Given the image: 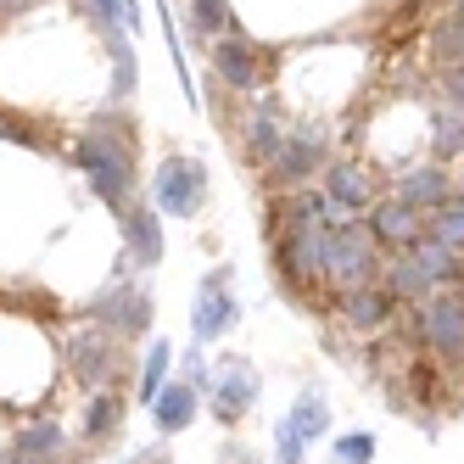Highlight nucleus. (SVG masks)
<instances>
[{"label": "nucleus", "instance_id": "4", "mask_svg": "<svg viewBox=\"0 0 464 464\" xmlns=\"http://www.w3.org/2000/svg\"><path fill=\"white\" fill-rule=\"evenodd\" d=\"M151 202L169 218H196L208 202V169L196 157H162V169L151 179Z\"/></svg>", "mask_w": 464, "mask_h": 464}, {"label": "nucleus", "instance_id": "33", "mask_svg": "<svg viewBox=\"0 0 464 464\" xmlns=\"http://www.w3.org/2000/svg\"><path fill=\"white\" fill-rule=\"evenodd\" d=\"M442 95H448L453 112H464V68H448V73H442Z\"/></svg>", "mask_w": 464, "mask_h": 464}, {"label": "nucleus", "instance_id": "36", "mask_svg": "<svg viewBox=\"0 0 464 464\" xmlns=\"http://www.w3.org/2000/svg\"><path fill=\"white\" fill-rule=\"evenodd\" d=\"M453 196H464V174H459V179H453Z\"/></svg>", "mask_w": 464, "mask_h": 464}, {"label": "nucleus", "instance_id": "11", "mask_svg": "<svg viewBox=\"0 0 464 464\" xmlns=\"http://www.w3.org/2000/svg\"><path fill=\"white\" fill-rule=\"evenodd\" d=\"M324 202L342 218H363L375 208V179L358 169V162H330L324 169Z\"/></svg>", "mask_w": 464, "mask_h": 464}, {"label": "nucleus", "instance_id": "34", "mask_svg": "<svg viewBox=\"0 0 464 464\" xmlns=\"http://www.w3.org/2000/svg\"><path fill=\"white\" fill-rule=\"evenodd\" d=\"M123 464H169V448H162V442H151V448H135V453H129Z\"/></svg>", "mask_w": 464, "mask_h": 464}, {"label": "nucleus", "instance_id": "7", "mask_svg": "<svg viewBox=\"0 0 464 464\" xmlns=\"http://www.w3.org/2000/svg\"><path fill=\"white\" fill-rule=\"evenodd\" d=\"M324 246H330V224H280V269L285 280H314L324 275Z\"/></svg>", "mask_w": 464, "mask_h": 464}, {"label": "nucleus", "instance_id": "19", "mask_svg": "<svg viewBox=\"0 0 464 464\" xmlns=\"http://www.w3.org/2000/svg\"><path fill=\"white\" fill-rule=\"evenodd\" d=\"M6 453H17V459H40V464H56L62 453H68V437H62V425L56 420H28L17 437H12V448Z\"/></svg>", "mask_w": 464, "mask_h": 464}, {"label": "nucleus", "instance_id": "28", "mask_svg": "<svg viewBox=\"0 0 464 464\" xmlns=\"http://www.w3.org/2000/svg\"><path fill=\"white\" fill-rule=\"evenodd\" d=\"M430 45H437V56L448 62V68H464V17H448V23H437V34H430Z\"/></svg>", "mask_w": 464, "mask_h": 464}, {"label": "nucleus", "instance_id": "2", "mask_svg": "<svg viewBox=\"0 0 464 464\" xmlns=\"http://www.w3.org/2000/svg\"><path fill=\"white\" fill-rule=\"evenodd\" d=\"M381 241L370 236V224L358 218H342L330 224V246H324V275L336 280L342 291H358V285H375L381 280Z\"/></svg>", "mask_w": 464, "mask_h": 464}, {"label": "nucleus", "instance_id": "37", "mask_svg": "<svg viewBox=\"0 0 464 464\" xmlns=\"http://www.w3.org/2000/svg\"><path fill=\"white\" fill-rule=\"evenodd\" d=\"M453 17H464V0H453Z\"/></svg>", "mask_w": 464, "mask_h": 464}, {"label": "nucleus", "instance_id": "16", "mask_svg": "<svg viewBox=\"0 0 464 464\" xmlns=\"http://www.w3.org/2000/svg\"><path fill=\"white\" fill-rule=\"evenodd\" d=\"M196 403H202V392H196L190 381H162V392L151 397V420L162 437H174V430H185L196 420Z\"/></svg>", "mask_w": 464, "mask_h": 464}, {"label": "nucleus", "instance_id": "20", "mask_svg": "<svg viewBox=\"0 0 464 464\" xmlns=\"http://www.w3.org/2000/svg\"><path fill=\"white\" fill-rule=\"evenodd\" d=\"M285 425H291L296 437H303V442L314 448V442L324 437V430H330V403H324V392H314V386H308L303 397H296V409L285 414Z\"/></svg>", "mask_w": 464, "mask_h": 464}, {"label": "nucleus", "instance_id": "9", "mask_svg": "<svg viewBox=\"0 0 464 464\" xmlns=\"http://www.w3.org/2000/svg\"><path fill=\"white\" fill-rule=\"evenodd\" d=\"M324 169V135H314V129H296V135H285V146L269 157V179L296 190L303 179H314Z\"/></svg>", "mask_w": 464, "mask_h": 464}, {"label": "nucleus", "instance_id": "3", "mask_svg": "<svg viewBox=\"0 0 464 464\" xmlns=\"http://www.w3.org/2000/svg\"><path fill=\"white\" fill-rule=\"evenodd\" d=\"M90 324H102L107 336H146L151 330V291L135 285L129 275H118L107 291H95L90 296Z\"/></svg>", "mask_w": 464, "mask_h": 464}, {"label": "nucleus", "instance_id": "38", "mask_svg": "<svg viewBox=\"0 0 464 464\" xmlns=\"http://www.w3.org/2000/svg\"><path fill=\"white\" fill-rule=\"evenodd\" d=\"M459 285H464V252H459Z\"/></svg>", "mask_w": 464, "mask_h": 464}, {"label": "nucleus", "instance_id": "23", "mask_svg": "<svg viewBox=\"0 0 464 464\" xmlns=\"http://www.w3.org/2000/svg\"><path fill=\"white\" fill-rule=\"evenodd\" d=\"M430 151H437V162H448V157H464V112L442 107L437 118H430Z\"/></svg>", "mask_w": 464, "mask_h": 464}, {"label": "nucleus", "instance_id": "22", "mask_svg": "<svg viewBox=\"0 0 464 464\" xmlns=\"http://www.w3.org/2000/svg\"><path fill=\"white\" fill-rule=\"evenodd\" d=\"M169 363H174V347L169 342H151L146 347V358H140V386H135V397L151 409V397L162 392V381H169Z\"/></svg>", "mask_w": 464, "mask_h": 464}, {"label": "nucleus", "instance_id": "14", "mask_svg": "<svg viewBox=\"0 0 464 464\" xmlns=\"http://www.w3.org/2000/svg\"><path fill=\"white\" fill-rule=\"evenodd\" d=\"M123 246H129V269H151L162 263V224L151 208H123Z\"/></svg>", "mask_w": 464, "mask_h": 464}, {"label": "nucleus", "instance_id": "26", "mask_svg": "<svg viewBox=\"0 0 464 464\" xmlns=\"http://www.w3.org/2000/svg\"><path fill=\"white\" fill-rule=\"evenodd\" d=\"M425 236H437V241H448L453 252H464V196H453V202H442L437 213H430Z\"/></svg>", "mask_w": 464, "mask_h": 464}, {"label": "nucleus", "instance_id": "24", "mask_svg": "<svg viewBox=\"0 0 464 464\" xmlns=\"http://www.w3.org/2000/svg\"><path fill=\"white\" fill-rule=\"evenodd\" d=\"M285 146V135H280V123H275V112H269V102L257 107V118L246 123V151L257 157V162H269L275 151Z\"/></svg>", "mask_w": 464, "mask_h": 464}, {"label": "nucleus", "instance_id": "13", "mask_svg": "<svg viewBox=\"0 0 464 464\" xmlns=\"http://www.w3.org/2000/svg\"><path fill=\"white\" fill-rule=\"evenodd\" d=\"M397 202L414 208V213H437L442 202H453V179L442 162H420V169H409L403 179H397Z\"/></svg>", "mask_w": 464, "mask_h": 464}, {"label": "nucleus", "instance_id": "25", "mask_svg": "<svg viewBox=\"0 0 464 464\" xmlns=\"http://www.w3.org/2000/svg\"><path fill=\"white\" fill-rule=\"evenodd\" d=\"M118 420H123V397H118V392H102V397H95V403L84 409V437H90V442L112 437Z\"/></svg>", "mask_w": 464, "mask_h": 464}, {"label": "nucleus", "instance_id": "29", "mask_svg": "<svg viewBox=\"0 0 464 464\" xmlns=\"http://www.w3.org/2000/svg\"><path fill=\"white\" fill-rule=\"evenodd\" d=\"M190 17H196V34H229V0H190Z\"/></svg>", "mask_w": 464, "mask_h": 464}, {"label": "nucleus", "instance_id": "35", "mask_svg": "<svg viewBox=\"0 0 464 464\" xmlns=\"http://www.w3.org/2000/svg\"><path fill=\"white\" fill-rule=\"evenodd\" d=\"M0 464H40V459H17V453H6V459H0Z\"/></svg>", "mask_w": 464, "mask_h": 464}, {"label": "nucleus", "instance_id": "32", "mask_svg": "<svg viewBox=\"0 0 464 464\" xmlns=\"http://www.w3.org/2000/svg\"><path fill=\"white\" fill-rule=\"evenodd\" d=\"M179 358H185V381H190L196 392H202V386H213V370H208V358L196 353V347H190V353H179Z\"/></svg>", "mask_w": 464, "mask_h": 464}, {"label": "nucleus", "instance_id": "1", "mask_svg": "<svg viewBox=\"0 0 464 464\" xmlns=\"http://www.w3.org/2000/svg\"><path fill=\"white\" fill-rule=\"evenodd\" d=\"M73 157L95 190V202L123 213L129 196H135V135H129V123L118 112H95L90 129L73 140Z\"/></svg>", "mask_w": 464, "mask_h": 464}, {"label": "nucleus", "instance_id": "18", "mask_svg": "<svg viewBox=\"0 0 464 464\" xmlns=\"http://www.w3.org/2000/svg\"><path fill=\"white\" fill-rule=\"evenodd\" d=\"M381 285L392 291V296H403V303H425L430 291H437V280L425 275V263L403 246V252H392V263L381 269Z\"/></svg>", "mask_w": 464, "mask_h": 464}, {"label": "nucleus", "instance_id": "8", "mask_svg": "<svg viewBox=\"0 0 464 464\" xmlns=\"http://www.w3.org/2000/svg\"><path fill=\"white\" fill-rule=\"evenodd\" d=\"M257 392H263V381L241 353H224L213 363V409H218V420H241L257 403Z\"/></svg>", "mask_w": 464, "mask_h": 464}, {"label": "nucleus", "instance_id": "17", "mask_svg": "<svg viewBox=\"0 0 464 464\" xmlns=\"http://www.w3.org/2000/svg\"><path fill=\"white\" fill-rule=\"evenodd\" d=\"M392 308H397V296L375 280V285H358V291H342V319L353 324V330H381L386 319H392Z\"/></svg>", "mask_w": 464, "mask_h": 464}, {"label": "nucleus", "instance_id": "15", "mask_svg": "<svg viewBox=\"0 0 464 464\" xmlns=\"http://www.w3.org/2000/svg\"><path fill=\"white\" fill-rule=\"evenodd\" d=\"M420 229H425V224H420V213H414V208H403L397 196L370 213V236L381 241V252H403V246H414V241H420Z\"/></svg>", "mask_w": 464, "mask_h": 464}, {"label": "nucleus", "instance_id": "30", "mask_svg": "<svg viewBox=\"0 0 464 464\" xmlns=\"http://www.w3.org/2000/svg\"><path fill=\"white\" fill-rule=\"evenodd\" d=\"M375 459V430H347L336 437V464H370Z\"/></svg>", "mask_w": 464, "mask_h": 464}, {"label": "nucleus", "instance_id": "31", "mask_svg": "<svg viewBox=\"0 0 464 464\" xmlns=\"http://www.w3.org/2000/svg\"><path fill=\"white\" fill-rule=\"evenodd\" d=\"M303 448H308V442L280 420V425H275V464H303Z\"/></svg>", "mask_w": 464, "mask_h": 464}, {"label": "nucleus", "instance_id": "27", "mask_svg": "<svg viewBox=\"0 0 464 464\" xmlns=\"http://www.w3.org/2000/svg\"><path fill=\"white\" fill-rule=\"evenodd\" d=\"M73 6L90 17V28H95V40H118L123 34V23H118V0H73Z\"/></svg>", "mask_w": 464, "mask_h": 464}, {"label": "nucleus", "instance_id": "6", "mask_svg": "<svg viewBox=\"0 0 464 464\" xmlns=\"http://www.w3.org/2000/svg\"><path fill=\"white\" fill-rule=\"evenodd\" d=\"M236 324H241V303H236V291H229V269H213L202 280V291H196L190 330H196V342H224Z\"/></svg>", "mask_w": 464, "mask_h": 464}, {"label": "nucleus", "instance_id": "10", "mask_svg": "<svg viewBox=\"0 0 464 464\" xmlns=\"http://www.w3.org/2000/svg\"><path fill=\"white\" fill-rule=\"evenodd\" d=\"M68 363H73V375L84 386H107L118 375V336H107L102 324L79 330V336L68 342Z\"/></svg>", "mask_w": 464, "mask_h": 464}, {"label": "nucleus", "instance_id": "21", "mask_svg": "<svg viewBox=\"0 0 464 464\" xmlns=\"http://www.w3.org/2000/svg\"><path fill=\"white\" fill-rule=\"evenodd\" d=\"M409 252L425 263V275L437 280V285H442V280H459V252H453L448 241H437V236H425V229H420V241H414Z\"/></svg>", "mask_w": 464, "mask_h": 464}, {"label": "nucleus", "instance_id": "12", "mask_svg": "<svg viewBox=\"0 0 464 464\" xmlns=\"http://www.w3.org/2000/svg\"><path fill=\"white\" fill-rule=\"evenodd\" d=\"M213 68H218V79L229 90H257V79H263V51L252 40H241V34H218Z\"/></svg>", "mask_w": 464, "mask_h": 464}, {"label": "nucleus", "instance_id": "5", "mask_svg": "<svg viewBox=\"0 0 464 464\" xmlns=\"http://www.w3.org/2000/svg\"><path fill=\"white\" fill-rule=\"evenodd\" d=\"M420 342L442 363L464 358V291H430L420 303Z\"/></svg>", "mask_w": 464, "mask_h": 464}]
</instances>
